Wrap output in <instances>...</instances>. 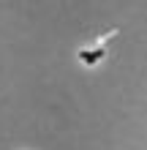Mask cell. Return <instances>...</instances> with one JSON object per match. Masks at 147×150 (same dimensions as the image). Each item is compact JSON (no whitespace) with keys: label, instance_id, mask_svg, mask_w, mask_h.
Returning <instances> with one entry per match:
<instances>
[{"label":"cell","instance_id":"obj_1","mask_svg":"<svg viewBox=\"0 0 147 150\" xmlns=\"http://www.w3.org/2000/svg\"><path fill=\"white\" fill-rule=\"evenodd\" d=\"M79 57H82V60H84L87 66H93V63H98V60L103 57V47L93 49V52H87V49H84V52H79Z\"/></svg>","mask_w":147,"mask_h":150}]
</instances>
